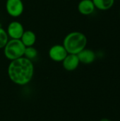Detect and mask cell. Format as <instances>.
I'll use <instances>...</instances> for the list:
<instances>
[{"label": "cell", "instance_id": "cell-1", "mask_svg": "<svg viewBox=\"0 0 120 121\" xmlns=\"http://www.w3.org/2000/svg\"><path fill=\"white\" fill-rule=\"evenodd\" d=\"M33 62L24 57L11 61L7 73L10 80L16 85L25 86L29 84L34 75Z\"/></svg>", "mask_w": 120, "mask_h": 121}, {"label": "cell", "instance_id": "cell-2", "mask_svg": "<svg viewBox=\"0 0 120 121\" xmlns=\"http://www.w3.org/2000/svg\"><path fill=\"white\" fill-rule=\"evenodd\" d=\"M88 43L86 35L79 31L68 33L63 40V45L68 54H79L86 48Z\"/></svg>", "mask_w": 120, "mask_h": 121}, {"label": "cell", "instance_id": "cell-3", "mask_svg": "<svg viewBox=\"0 0 120 121\" xmlns=\"http://www.w3.org/2000/svg\"><path fill=\"white\" fill-rule=\"evenodd\" d=\"M3 49L5 57L12 61L23 57L25 46L20 39H9Z\"/></svg>", "mask_w": 120, "mask_h": 121}, {"label": "cell", "instance_id": "cell-4", "mask_svg": "<svg viewBox=\"0 0 120 121\" xmlns=\"http://www.w3.org/2000/svg\"><path fill=\"white\" fill-rule=\"evenodd\" d=\"M6 10L7 13L13 18L19 17L24 11V5L22 0H6Z\"/></svg>", "mask_w": 120, "mask_h": 121}, {"label": "cell", "instance_id": "cell-5", "mask_svg": "<svg viewBox=\"0 0 120 121\" xmlns=\"http://www.w3.org/2000/svg\"><path fill=\"white\" fill-rule=\"evenodd\" d=\"M68 55L67 51L63 45L56 44L52 45L48 52L49 57L54 62H62Z\"/></svg>", "mask_w": 120, "mask_h": 121}, {"label": "cell", "instance_id": "cell-6", "mask_svg": "<svg viewBox=\"0 0 120 121\" xmlns=\"http://www.w3.org/2000/svg\"><path fill=\"white\" fill-rule=\"evenodd\" d=\"M24 31L23 24L18 21L10 22L6 28V33L10 39H21Z\"/></svg>", "mask_w": 120, "mask_h": 121}, {"label": "cell", "instance_id": "cell-7", "mask_svg": "<svg viewBox=\"0 0 120 121\" xmlns=\"http://www.w3.org/2000/svg\"><path fill=\"white\" fill-rule=\"evenodd\" d=\"M62 62L64 69L68 72L76 70L80 64L78 55L75 54H68Z\"/></svg>", "mask_w": 120, "mask_h": 121}, {"label": "cell", "instance_id": "cell-8", "mask_svg": "<svg viewBox=\"0 0 120 121\" xmlns=\"http://www.w3.org/2000/svg\"><path fill=\"white\" fill-rule=\"evenodd\" d=\"M79 12L83 16H89L94 13L95 5L92 0H81L77 6Z\"/></svg>", "mask_w": 120, "mask_h": 121}, {"label": "cell", "instance_id": "cell-9", "mask_svg": "<svg viewBox=\"0 0 120 121\" xmlns=\"http://www.w3.org/2000/svg\"><path fill=\"white\" fill-rule=\"evenodd\" d=\"M77 55L79 59L80 63H83L84 65H90L93 63L96 58V55L95 52L86 48L81 51L79 54H77Z\"/></svg>", "mask_w": 120, "mask_h": 121}, {"label": "cell", "instance_id": "cell-10", "mask_svg": "<svg viewBox=\"0 0 120 121\" xmlns=\"http://www.w3.org/2000/svg\"><path fill=\"white\" fill-rule=\"evenodd\" d=\"M36 39V35L33 31L25 30L20 40L25 47H30L35 45Z\"/></svg>", "mask_w": 120, "mask_h": 121}, {"label": "cell", "instance_id": "cell-11", "mask_svg": "<svg viewBox=\"0 0 120 121\" xmlns=\"http://www.w3.org/2000/svg\"><path fill=\"white\" fill-rule=\"evenodd\" d=\"M95 9H98L100 11H107L110 9L114 4L115 0H92Z\"/></svg>", "mask_w": 120, "mask_h": 121}, {"label": "cell", "instance_id": "cell-12", "mask_svg": "<svg viewBox=\"0 0 120 121\" xmlns=\"http://www.w3.org/2000/svg\"><path fill=\"white\" fill-rule=\"evenodd\" d=\"M37 56V50L34 46H30V47H25V52H24V55L23 57L30 60H33L35 59Z\"/></svg>", "mask_w": 120, "mask_h": 121}, {"label": "cell", "instance_id": "cell-13", "mask_svg": "<svg viewBox=\"0 0 120 121\" xmlns=\"http://www.w3.org/2000/svg\"><path fill=\"white\" fill-rule=\"evenodd\" d=\"M9 40L6 30L0 26V49H3Z\"/></svg>", "mask_w": 120, "mask_h": 121}, {"label": "cell", "instance_id": "cell-14", "mask_svg": "<svg viewBox=\"0 0 120 121\" xmlns=\"http://www.w3.org/2000/svg\"><path fill=\"white\" fill-rule=\"evenodd\" d=\"M100 121H110V119H108V118H103V119H101Z\"/></svg>", "mask_w": 120, "mask_h": 121}]
</instances>
